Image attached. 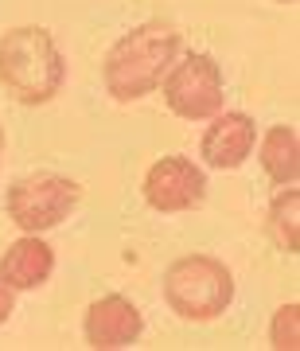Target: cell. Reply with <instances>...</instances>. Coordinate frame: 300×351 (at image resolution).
Wrapping results in <instances>:
<instances>
[{
  "instance_id": "obj_15",
  "label": "cell",
  "mask_w": 300,
  "mask_h": 351,
  "mask_svg": "<svg viewBox=\"0 0 300 351\" xmlns=\"http://www.w3.org/2000/svg\"><path fill=\"white\" fill-rule=\"evenodd\" d=\"M277 4H297V0H277Z\"/></svg>"
},
{
  "instance_id": "obj_14",
  "label": "cell",
  "mask_w": 300,
  "mask_h": 351,
  "mask_svg": "<svg viewBox=\"0 0 300 351\" xmlns=\"http://www.w3.org/2000/svg\"><path fill=\"white\" fill-rule=\"evenodd\" d=\"M0 152H4V129H0Z\"/></svg>"
},
{
  "instance_id": "obj_4",
  "label": "cell",
  "mask_w": 300,
  "mask_h": 351,
  "mask_svg": "<svg viewBox=\"0 0 300 351\" xmlns=\"http://www.w3.org/2000/svg\"><path fill=\"white\" fill-rule=\"evenodd\" d=\"M78 184L66 180V176L55 172H39V176H24L8 188V219H12L24 234H39V230H51L59 226L66 215L78 207Z\"/></svg>"
},
{
  "instance_id": "obj_11",
  "label": "cell",
  "mask_w": 300,
  "mask_h": 351,
  "mask_svg": "<svg viewBox=\"0 0 300 351\" xmlns=\"http://www.w3.org/2000/svg\"><path fill=\"white\" fill-rule=\"evenodd\" d=\"M300 191L288 184L273 203H269V239L281 246L285 254H300Z\"/></svg>"
},
{
  "instance_id": "obj_5",
  "label": "cell",
  "mask_w": 300,
  "mask_h": 351,
  "mask_svg": "<svg viewBox=\"0 0 300 351\" xmlns=\"http://www.w3.org/2000/svg\"><path fill=\"white\" fill-rule=\"evenodd\" d=\"M164 101L184 121H207L223 110V71L211 55L191 51L164 75Z\"/></svg>"
},
{
  "instance_id": "obj_9",
  "label": "cell",
  "mask_w": 300,
  "mask_h": 351,
  "mask_svg": "<svg viewBox=\"0 0 300 351\" xmlns=\"http://www.w3.org/2000/svg\"><path fill=\"white\" fill-rule=\"evenodd\" d=\"M55 269V250L39 234H24L0 258V274L12 289H39Z\"/></svg>"
},
{
  "instance_id": "obj_7",
  "label": "cell",
  "mask_w": 300,
  "mask_h": 351,
  "mask_svg": "<svg viewBox=\"0 0 300 351\" xmlns=\"http://www.w3.org/2000/svg\"><path fill=\"white\" fill-rule=\"evenodd\" d=\"M140 328H145V316H140L137 304L121 297V293H110V297L90 304L86 343L94 351H117V348H129L140 336Z\"/></svg>"
},
{
  "instance_id": "obj_10",
  "label": "cell",
  "mask_w": 300,
  "mask_h": 351,
  "mask_svg": "<svg viewBox=\"0 0 300 351\" xmlns=\"http://www.w3.org/2000/svg\"><path fill=\"white\" fill-rule=\"evenodd\" d=\"M262 168L265 176L288 188L297 184L300 176V141H297V129L292 125H273L269 133L262 137Z\"/></svg>"
},
{
  "instance_id": "obj_6",
  "label": "cell",
  "mask_w": 300,
  "mask_h": 351,
  "mask_svg": "<svg viewBox=\"0 0 300 351\" xmlns=\"http://www.w3.org/2000/svg\"><path fill=\"white\" fill-rule=\"evenodd\" d=\"M203 195H207V176L188 156H164L145 172V199L164 215L191 211L203 203Z\"/></svg>"
},
{
  "instance_id": "obj_3",
  "label": "cell",
  "mask_w": 300,
  "mask_h": 351,
  "mask_svg": "<svg viewBox=\"0 0 300 351\" xmlns=\"http://www.w3.org/2000/svg\"><path fill=\"white\" fill-rule=\"evenodd\" d=\"M234 297V277L211 254H188L164 269V301L184 320H214Z\"/></svg>"
},
{
  "instance_id": "obj_2",
  "label": "cell",
  "mask_w": 300,
  "mask_h": 351,
  "mask_svg": "<svg viewBox=\"0 0 300 351\" xmlns=\"http://www.w3.org/2000/svg\"><path fill=\"white\" fill-rule=\"evenodd\" d=\"M66 63L47 27H12L0 36V86L24 106H43L63 90Z\"/></svg>"
},
{
  "instance_id": "obj_13",
  "label": "cell",
  "mask_w": 300,
  "mask_h": 351,
  "mask_svg": "<svg viewBox=\"0 0 300 351\" xmlns=\"http://www.w3.org/2000/svg\"><path fill=\"white\" fill-rule=\"evenodd\" d=\"M12 313H16V289L4 281V274H0V324H4Z\"/></svg>"
},
{
  "instance_id": "obj_1",
  "label": "cell",
  "mask_w": 300,
  "mask_h": 351,
  "mask_svg": "<svg viewBox=\"0 0 300 351\" xmlns=\"http://www.w3.org/2000/svg\"><path fill=\"white\" fill-rule=\"evenodd\" d=\"M175 51H179V32L164 20H149V24L125 32L110 47L105 66H101L105 90L117 101H137L152 94L172 71Z\"/></svg>"
},
{
  "instance_id": "obj_12",
  "label": "cell",
  "mask_w": 300,
  "mask_h": 351,
  "mask_svg": "<svg viewBox=\"0 0 300 351\" xmlns=\"http://www.w3.org/2000/svg\"><path fill=\"white\" fill-rule=\"evenodd\" d=\"M300 304H281L273 316V348L277 351H297L300 348Z\"/></svg>"
},
{
  "instance_id": "obj_8",
  "label": "cell",
  "mask_w": 300,
  "mask_h": 351,
  "mask_svg": "<svg viewBox=\"0 0 300 351\" xmlns=\"http://www.w3.org/2000/svg\"><path fill=\"white\" fill-rule=\"evenodd\" d=\"M258 145V125H253L250 113H218L214 117V125L203 133L199 141V156L211 168H238V164H246V156L253 152Z\"/></svg>"
}]
</instances>
